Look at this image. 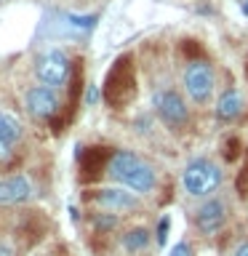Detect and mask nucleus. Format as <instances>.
<instances>
[{
  "mask_svg": "<svg viewBox=\"0 0 248 256\" xmlns=\"http://www.w3.org/2000/svg\"><path fill=\"white\" fill-rule=\"evenodd\" d=\"M107 174H110L112 182H118L120 187L131 190L136 195H147V192H152L158 184L155 168L131 150L112 152V158L107 160Z\"/></svg>",
  "mask_w": 248,
  "mask_h": 256,
  "instance_id": "1",
  "label": "nucleus"
},
{
  "mask_svg": "<svg viewBox=\"0 0 248 256\" xmlns=\"http://www.w3.org/2000/svg\"><path fill=\"white\" fill-rule=\"evenodd\" d=\"M224 182L222 166L211 158H192L182 171V187L190 198H211Z\"/></svg>",
  "mask_w": 248,
  "mask_h": 256,
  "instance_id": "2",
  "label": "nucleus"
},
{
  "mask_svg": "<svg viewBox=\"0 0 248 256\" xmlns=\"http://www.w3.org/2000/svg\"><path fill=\"white\" fill-rule=\"evenodd\" d=\"M184 94L192 104H206L216 91V72L206 59H192L182 75Z\"/></svg>",
  "mask_w": 248,
  "mask_h": 256,
  "instance_id": "3",
  "label": "nucleus"
},
{
  "mask_svg": "<svg viewBox=\"0 0 248 256\" xmlns=\"http://www.w3.org/2000/svg\"><path fill=\"white\" fill-rule=\"evenodd\" d=\"M152 107H155V115L160 118V123L171 131H182L184 126L190 123V107L184 102V96L174 88H158L152 94Z\"/></svg>",
  "mask_w": 248,
  "mask_h": 256,
  "instance_id": "4",
  "label": "nucleus"
},
{
  "mask_svg": "<svg viewBox=\"0 0 248 256\" xmlns=\"http://www.w3.org/2000/svg\"><path fill=\"white\" fill-rule=\"evenodd\" d=\"M70 56L62 51V48H48L38 56L35 62V75L43 86L48 88H62L70 78Z\"/></svg>",
  "mask_w": 248,
  "mask_h": 256,
  "instance_id": "5",
  "label": "nucleus"
},
{
  "mask_svg": "<svg viewBox=\"0 0 248 256\" xmlns=\"http://www.w3.org/2000/svg\"><path fill=\"white\" fill-rule=\"evenodd\" d=\"M227 214H230L227 200L211 195V198H206L203 203L198 206L195 224H198V230L203 232V235H216V232L224 227V222H227Z\"/></svg>",
  "mask_w": 248,
  "mask_h": 256,
  "instance_id": "6",
  "label": "nucleus"
},
{
  "mask_svg": "<svg viewBox=\"0 0 248 256\" xmlns=\"http://www.w3.org/2000/svg\"><path fill=\"white\" fill-rule=\"evenodd\" d=\"M94 203L107 214H126L139 208V195L126 187H104L94 192Z\"/></svg>",
  "mask_w": 248,
  "mask_h": 256,
  "instance_id": "7",
  "label": "nucleus"
},
{
  "mask_svg": "<svg viewBox=\"0 0 248 256\" xmlns=\"http://www.w3.org/2000/svg\"><path fill=\"white\" fill-rule=\"evenodd\" d=\"M24 104H27V112L32 118H54L56 112H59V96L54 94V88L48 86H35L30 88L27 96H24Z\"/></svg>",
  "mask_w": 248,
  "mask_h": 256,
  "instance_id": "8",
  "label": "nucleus"
},
{
  "mask_svg": "<svg viewBox=\"0 0 248 256\" xmlns=\"http://www.w3.org/2000/svg\"><path fill=\"white\" fill-rule=\"evenodd\" d=\"M32 182L27 179L24 174H16V176H8V179H0V206H19V203H27L32 198Z\"/></svg>",
  "mask_w": 248,
  "mask_h": 256,
  "instance_id": "9",
  "label": "nucleus"
},
{
  "mask_svg": "<svg viewBox=\"0 0 248 256\" xmlns=\"http://www.w3.org/2000/svg\"><path fill=\"white\" fill-rule=\"evenodd\" d=\"M19 139H22L19 118L0 110V163H3V160H11L14 144H19Z\"/></svg>",
  "mask_w": 248,
  "mask_h": 256,
  "instance_id": "10",
  "label": "nucleus"
},
{
  "mask_svg": "<svg viewBox=\"0 0 248 256\" xmlns=\"http://www.w3.org/2000/svg\"><path fill=\"white\" fill-rule=\"evenodd\" d=\"M214 112L219 120H235L240 112H243V94H240L238 88H227L224 94H219Z\"/></svg>",
  "mask_w": 248,
  "mask_h": 256,
  "instance_id": "11",
  "label": "nucleus"
},
{
  "mask_svg": "<svg viewBox=\"0 0 248 256\" xmlns=\"http://www.w3.org/2000/svg\"><path fill=\"white\" fill-rule=\"evenodd\" d=\"M150 240H152V235H150L147 227H131L123 235V248L128 254H142L144 248L150 246Z\"/></svg>",
  "mask_w": 248,
  "mask_h": 256,
  "instance_id": "12",
  "label": "nucleus"
},
{
  "mask_svg": "<svg viewBox=\"0 0 248 256\" xmlns=\"http://www.w3.org/2000/svg\"><path fill=\"white\" fill-rule=\"evenodd\" d=\"M94 224L99 230H112L118 224V216H112V214H102V216H94Z\"/></svg>",
  "mask_w": 248,
  "mask_h": 256,
  "instance_id": "13",
  "label": "nucleus"
},
{
  "mask_svg": "<svg viewBox=\"0 0 248 256\" xmlns=\"http://www.w3.org/2000/svg\"><path fill=\"white\" fill-rule=\"evenodd\" d=\"M168 256H192V246L190 243H184V240H179L171 251H168Z\"/></svg>",
  "mask_w": 248,
  "mask_h": 256,
  "instance_id": "14",
  "label": "nucleus"
},
{
  "mask_svg": "<svg viewBox=\"0 0 248 256\" xmlns=\"http://www.w3.org/2000/svg\"><path fill=\"white\" fill-rule=\"evenodd\" d=\"M168 224H171V219H168V216H163V219L158 222V232H155V235H158V243H160V246H163L166 238H168Z\"/></svg>",
  "mask_w": 248,
  "mask_h": 256,
  "instance_id": "15",
  "label": "nucleus"
},
{
  "mask_svg": "<svg viewBox=\"0 0 248 256\" xmlns=\"http://www.w3.org/2000/svg\"><path fill=\"white\" fill-rule=\"evenodd\" d=\"M232 256H248V240L246 243H238L235 248H232Z\"/></svg>",
  "mask_w": 248,
  "mask_h": 256,
  "instance_id": "16",
  "label": "nucleus"
},
{
  "mask_svg": "<svg viewBox=\"0 0 248 256\" xmlns=\"http://www.w3.org/2000/svg\"><path fill=\"white\" fill-rule=\"evenodd\" d=\"M86 99H88V104H94L96 99H99V91H96L94 86H88V94H86Z\"/></svg>",
  "mask_w": 248,
  "mask_h": 256,
  "instance_id": "17",
  "label": "nucleus"
},
{
  "mask_svg": "<svg viewBox=\"0 0 248 256\" xmlns=\"http://www.w3.org/2000/svg\"><path fill=\"white\" fill-rule=\"evenodd\" d=\"M0 256H14V248L8 243H3V240H0Z\"/></svg>",
  "mask_w": 248,
  "mask_h": 256,
  "instance_id": "18",
  "label": "nucleus"
},
{
  "mask_svg": "<svg viewBox=\"0 0 248 256\" xmlns=\"http://www.w3.org/2000/svg\"><path fill=\"white\" fill-rule=\"evenodd\" d=\"M240 8H243V14L248 16V0H240Z\"/></svg>",
  "mask_w": 248,
  "mask_h": 256,
  "instance_id": "19",
  "label": "nucleus"
},
{
  "mask_svg": "<svg viewBox=\"0 0 248 256\" xmlns=\"http://www.w3.org/2000/svg\"><path fill=\"white\" fill-rule=\"evenodd\" d=\"M0 3H3V0H0Z\"/></svg>",
  "mask_w": 248,
  "mask_h": 256,
  "instance_id": "20",
  "label": "nucleus"
}]
</instances>
